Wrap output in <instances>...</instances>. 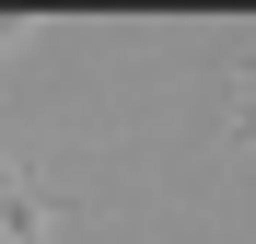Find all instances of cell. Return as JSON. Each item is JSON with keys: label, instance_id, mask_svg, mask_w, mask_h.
Masks as SVG:
<instances>
[{"label": "cell", "instance_id": "1", "mask_svg": "<svg viewBox=\"0 0 256 244\" xmlns=\"http://www.w3.org/2000/svg\"><path fill=\"white\" fill-rule=\"evenodd\" d=\"M233 140H256V70H244V93H233Z\"/></svg>", "mask_w": 256, "mask_h": 244}]
</instances>
